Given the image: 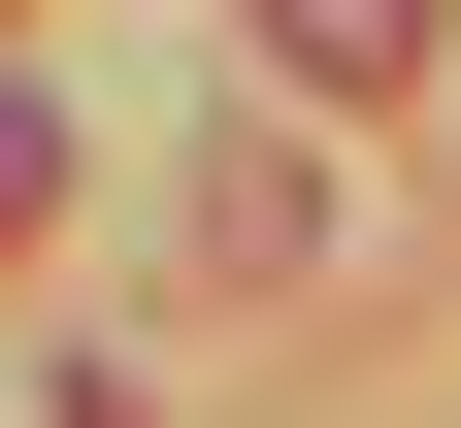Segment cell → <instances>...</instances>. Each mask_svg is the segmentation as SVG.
Segmentation results:
<instances>
[{
	"instance_id": "cell-1",
	"label": "cell",
	"mask_w": 461,
	"mask_h": 428,
	"mask_svg": "<svg viewBox=\"0 0 461 428\" xmlns=\"http://www.w3.org/2000/svg\"><path fill=\"white\" fill-rule=\"evenodd\" d=\"M264 67H297V99H395V67H429V0H264Z\"/></svg>"
}]
</instances>
